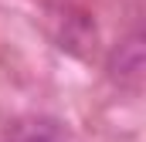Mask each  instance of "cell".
Segmentation results:
<instances>
[{
  "label": "cell",
  "instance_id": "6da1fadb",
  "mask_svg": "<svg viewBox=\"0 0 146 142\" xmlns=\"http://www.w3.org/2000/svg\"><path fill=\"white\" fill-rule=\"evenodd\" d=\"M109 74L122 88H139V78H143V41H139V34H133L129 41H122L115 47Z\"/></svg>",
  "mask_w": 146,
  "mask_h": 142
},
{
  "label": "cell",
  "instance_id": "7a4b0ae2",
  "mask_svg": "<svg viewBox=\"0 0 146 142\" xmlns=\"http://www.w3.org/2000/svg\"><path fill=\"white\" fill-rule=\"evenodd\" d=\"M7 142H72L65 125L54 118H21L10 125Z\"/></svg>",
  "mask_w": 146,
  "mask_h": 142
}]
</instances>
